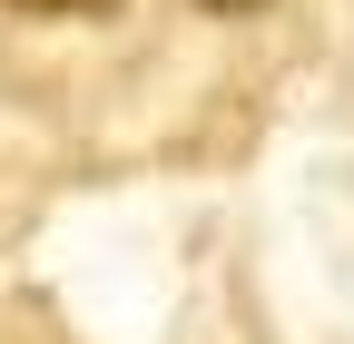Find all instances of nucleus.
<instances>
[{
  "instance_id": "obj_2",
  "label": "nucleus",
  "mask_w": 354,
  "mask_h": 344,
  "mask_svg": "<svg viewBox=\"0 0 354 344\" xmlns=\"http://www.w3.org/2000/svg\"><path fill=\"white\" fill-rule=\"evenodd\" d=\"M197 10H216V20H246V10H266V0H197Z\"/></svg>"
},
{
  "instance_id": "obj_1",
  "label": "nucleus",
  "mask_w": 354,
  "mask_h": 344,
  "mask_svg": "<svg viewBox=\"0 0 354 344\" xmlns=\"http://www.w3.org/2000/svg\"><path fill=\"white\" fill-rule=\"evenodd\" d=\"M0 10H20V20H109L118 0H0Z\"/></svg>"
}]
</instances>
